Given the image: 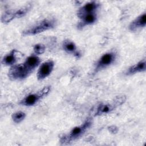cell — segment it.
<instances>
[{
    "mask_svg": "<svg viewBox=\"0 0 146 146\" xmlns=\"http://www.w3.org/2000/svg\"><path fill=\"white\" fill-rule=\"evenodd\" d=\"M92 125V119L87 118L80 125L74 127L68 134L64 135L60 137V142L62 144H68L72 141L78 139Z\"/></svg>",
    "mask_w": 146,
    "mask_h": 146,
    "instance_id": "cell-1",
    "label": "cell"
},
{
    "mask_svg": "<svg viewBox=\"0 0 146 146\" xmlns=\"http://www.w3.org/2000/svg\"><path fill=\"white\" fill-rule=\"evenodd\" d=\"M146 69V62L145 59H143L137 63L129 67L126 71L125 72V74L126 75H131L135 74L137 72H144Z\"/></svg>",
    "mask_w": 146,
    "mask_h": 146,
    "instance_id": "cell-11",
    "label": "cell"
},
{
    "mask_svg": "<svg viewBox=\"0 0 146 146\" xmlns=\"http://www.w3.org/2000/svg\"><path fill=\"white\" fill-rule=\"evenodd\" d=\"M21 56H22V54L21 52L16 50H13L3 58L2 63L6 66H13L18 59Z\"/></svg>",
    "mask_w": 146,
    "mask_h": 146,
    "instance_id": "cell-9",
    "label": "cell"
},
{
    "mask_svg": "<svg viewBox=\"0 0 146 146\" xmlns=\"http://www.w3.org/2000/svg\"><path fill=\"white\" fill-rule=\"evenodd\" d=\"M25 117L26 113L22 111H18L12 115V119L16 123H19L23 121Z\"/></svg>",
    "mask_w": 146,
    "mask_h": 146,
    "instance_id": "cell-16",
    "label": "cell"
},
{
    "mask_svg": "<svg viewBox=\"0 0 146 146\" xmlns=\"http://www.w3.org/2000/svg\"><path fill=\"white\" fill-rule=\"evenodd\" d=\"M146 25V14L144 13L136 18L129 25V29L132 31H135L140 28L144 27Z\"/></svg>",
    "mask_w": 146,
    "mask_h": 146,
    "instance_id": "cell-10",
    "label": "cell"
},
{
    "mask_svg": "<svg viewBox=\"0 0 146 146\" xmlns=\"http://www.w3.org/2000/svg\"><path fill=\"white\" fill-rule=\"evenodd\" d=\"M116 54L113 51H110L103 55L96 64L95 71L97 72L111 65L116 59Z\"/></svg>",
    "mask_w": 146,
    "mask_h": 146,
    "instance_id": "cell-6",
    "label": "cell"
},
{
    "mask_svg": "<svg viewBox=\"0 0 146 146\" xmlns=\"http://www.w3.org/2000/svg\"><path fill=\"white\" fill-rule=\"evenodd\" d=\"M99 6V4L98 2L95 1L90 2L85 4L79 9L77 13L78 17L80 18L84 15L96 13V11L98 9Z\"/></svg>",
    "mask_w": 146,
    "mask_h": 146,
    "instance_id": "cell-8",
    "label": "cell"
},
{
    "mask_svg": "<svg viewBox=\"0 0 146 146\" xmlns=\"http://www.w3.org/2000/svg\"><path fill=\"white\" fill-rule=\"evenodd\" d=\"M50 90V86L44 87L37 93L31 94L26 96L21 102V104L26 106L34 105L43 96L47 95Z\"/></svg>",
    "mask_w": 146,
    "mask_h": 146,
    "instance_id": "cell-4",
    "label": "cell"
},
{
    "mask_svg": "<svg viewBox=\"0 0 146 146\" xmlns=\"http://www.w3.org/2000/svg\"><path fill=\"white\" fill-rule=\"evenodd\" d=\"M31 72V71L23 63L12 66L9 71L8 75L11 80H21L27 77Z\"/></svg>",
    "mask_w": 146,
    "mask_h": 146,
    "instance_id": "cell-3",
    "label": "cell"
},
{
    "mask_svg": "<svg viewBox=\"0 0 146 146\" xmlns=\"http://www.w3.org/2000/svg\"><path fill=\"white\" fill-rule=\"evenodd\" d=\"M96 18L97 15L96 13L84 15L80 18V22L79 23L78 27L79 29H82L87 25H91L96 21Z\"/></svg>",
    "mask_w": 146,
    "mask_h": 146,
    "instance_id": "cell-12",
    "label": "cell"
},
{
    "mask_svg": "<svg viewBox=\"0 0 146 146\" xmlns=\"http://www.w3.org/2000/svg\"><path fill=\"white\" fill-rule=\"evenodd\" d=\"M40 59L35 55L29 56L23 63L32 72L40 63Z\"/></svg>",
    "mask_w": 146,
    "mask_h": 146,
    "instance_id": "cell-13",
    "label": "cell"
},
{
    "mask_svg": "<svg viewBox=\"0 0 146 146\" xmlns=\"http://www.w3.org/2000/svg\"><path fill=\"white\" fill-rule=\"evenodd\" d=\"M56 25V21L54 19H44L32 27L22 31V34L26 35H34L44 31L54 28Z\"/></svg>",
    "mask_w": 146,
    "mask_h": 146,
    "instance_id": "cell-2",
    "label": "cell"
},
{
    "mask_svg": "<svg viewBox=\"0 0 146 146\" xmlns=\"http://www.w3.org/2000/svg\"><path fill=\"white\" fill-rule=\"evenodd\" d=\"M63 48L65 51L68 53H74V55L78 58L80 54L76 51V47L75 44L71 40H66L63 43Z\"/></svg>",
    "mask_w": 146,
    "mask_h": 146,
    "instance_id": "cell-14",
    "label": "cell"
},
{
    "mask_svg": "<svg viewBox=\"0 0 146 146\" xmlns=\"http://www.w3.org/2000/svg\"><path fill=\"white\" fill-rule=\"evenodd\" d=\"M109 131L112 133H116L118 131V128L115 125H111L108 127Z\"/></svg>",
    "mask_w": 146,
    "mask_h": 146,
    "instance_id": "cell-19",
    "label": "cell"
},
{
    "mask_svg": "<svg viewBox=\"0 0 146 146\" xmlns=\"http://www.w3.org/2000/svg\"><path fill=\"white\" fill-rule=\"evenodd\" d=\"M34 52L36 54H41L44 52L45 50V46L43 44L38 43L34 45L33 47Z\"/></svg>",
    "mask_w": 146,
    "mask_h": 146,
    "instance_id": "cell-18",
    "label": "cell"
},
{
    "mask_svg": "<svg viewBox=\"0 0 146 146\" xmlns=\"http://www.w3.org/2000/svg\"><path fill=\"white\" fill-rule=\"evenodd\" d=\"M125 100V97L124 96H117L115 98L113 102L111 104H101L97 108L96 112H95V116L102 115L103 114H106L111 111H112L114 108L123 104Z\"/></svg>",
    "mask_w": 146,
    "mask_h": 146,
    "instance_id": "cell-5",
    "label": "cell"
},
{
    "mask_svg": "<svg viewBox=\"0 0 146 146\" xmlns=\"http://www.w3.org/2000/svg\"><path fill=\"white\" fill-rule=\"evenodd\" d=\"M30 9V7L27 6L23 7H22L18 10L14 11V15L15 18H21L23 16H24L28 11V10Z\"/></svg>",
    "mask_w": 146,
    "mask_h": 146,
    "instance_id": "cell-17",
    "label": "cell"
},
{
    "mask_svg": "<svg viewBox=\"0 0 146 146\" xmlns=\"http://www.w3.org/2000/svg\"><path fill=\"white\" fill-rule=\"evenodd\" d=\"M15 18L14 12L6 11L2 15L1 21L3 23H8Z\"/></svg>",
    "mask_w": 146,
    "mask_h": 146,
    "instance_id": "cell-15",
    "label": "cell"
},
{
    "mask_svg": "<svg viewBox=\"0 0 146 146\" xmlns=\"http://www.w3.org/2000/svg\"><path fill=\"white\" fill-rule=\"evenodd\" d=\"M54 66L52 60H47L43 62L39 67L37 72V78L38 80H42L47 77L52 72Z\"/></svg>",
    "mask_w": 146,
    "mask_h": 146,
    "instance_id": "cell-7",
    "label": "cell"
}]
</instances>
